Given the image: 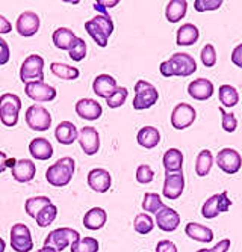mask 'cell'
I'll return each instance as SVG.
<instances>
[{"mask_svg": "<svg viewBox=\"0 0 242 252\" xmlns=\"http://www.w3.org/2000/svg\"><path fill=\"white\" fill-rule=\"evenodd\" d=\"M159 71L164 77H188L197 71V62L195 59L183 52H177L171 55L168 61H164L159 66Z\"/></svg>", "mask_w": 242, "mask_h": 252, "instance_id": "1", "label": "cell"}, {"mask_svg": "<svg viewBox=\"0 0 242 252\" xmlns=\"http://www.w3.org/2000/svg\"><path fill=\"white\" fill-rule=\"evenodd\" d=\"M114 20L109 14H99L85 23V31L99 47H106L114 33Z\"/></svg>", "mask_w": 242, "mask_h": 252, "instance_id": "2", "label": "cell"}, {"mask_svg": "<svg viewBox=\"0 0 242 252\" xmlns=\"http://www.w3.org/2000/svg\"><path fill=\"white\" fill-rule=\"evenodd\" d=\"M74 171H76L74 158L70 156H65V157H61L50 168H47L46 180L49 181V185L55 188H64L70 185V181L73 180V175H74Z\"/></svg>", "mask_w": 242, "mask_h": 252, "instance_id": "3", "label": "cell"}, {"mask_svg": "<svg viewBox=\"0 0 242 252\" xmlns=\"http://www.w3.org/2000/svg\"><path fill=\"white\" fill-rule=\"evenodd\" d=\"M135 98L132 101L135 110H147L153 107L159 100V93L155 85L147 80H138L135 83Z\"/></svg>", "mask_w": 242, "mask_h": 252, "instance_id": "4", "label": "cell"}, {"mask_svg": "<svg viewBox=\"0 0 242 252\" xmlns=\"http://www.w3.org/2000/svg\"><path fill=\"white\" fill-rule=\"evenodd\" d=\"M21 110V100L12 93H6L0 97V121L5 127H14L18 124V113Z\"/></svg>", "mask_w": 242, "mask_h": 252, "instance_id": "5", "label": "cell"}, {"mask_svg": "<svg viewBox=\"0 0 242 252\" xmlns=\"http://www.w3.org/2000/svg\"><path fill=\"white\" fill-rule=\"evenodd\" d=\"M79 239H80L79 231L73 230V228H56V230L47 234L44 245L53 248L56 252H61L67 246H71Z\"/></svg>", "mask_w": 242, "mask_h": 252, "instance_id": "6", "label": "cell"}, {"mask_svg": "<svg viewBox=\"0 0 242 252\" xmlns=\"http://www.w3.org/2000/svg\"><path fill=\"white\" fill-rule=\"evenodd\" d=\"M26 124L34 131H47L52 126V113L41 104H32L26 110Z\"/></svg>", "mask_w": 242, "mask_h": 252, "instance_id": "7", "label": "cell"}, {"mask_svg": "<svg viewBox=\"0 0 242 252\" xmlns=\"http://www.w3.org/2000/svg\"><path fill=\"white\" fill-rule=\"evenodd\" d=\"M20 79L25 83L35 80L44 82V58L39 55H29L20 66Z\"/></svg>", "mask_w": 242, "mask_h": 252, "instance_id": "8", "label": "cell"}, {"mask_svg": "<svg viewBox=\"0 0 242 252\" xmlns=\"http://www.w3.org/2000/svg\"><path fill=\"white\" fill-rule=\"evenodd\" d=\"M197 118V112L195 109L188 104V103H179L177 106H175L171 112V126L175 130H186L189 128L194 121Z\"/></svg>", "mask_w": 242, "mask_h": 252, "instance_id": "9", "label": "cell"}, {"mask_svg": "<svg viewBox=\"0 0 242 252\" xmlns=\"http://www.w3.org/2000/svg\"><path fill=\"white\" fill-rule=\"evenodd\" d=\"M230 205H232V201L227 196V192L213 195V196L207 198L205 201V204L202 205V216L206 219H213L218 215L229 212Z\"/></svg>", "mask_w": 242, "mask_h": 252, "instance_id": "10", "label": "cell"}, {"mask_svg": "<svg viewBox=\"0 0 242 252\" xmlns=\"http://www.w3.org/2000/svg\"><path fill=\"white\" fill-rule=\"evenodd\" d=\"M25 94L35 103H47L56 98V89L42 80H35L26 83Z\"/></svg>", "mask_w": 242, "mask_h": 252, "instance_id": "11", "label": "cell"}, {"mask_svg": "<svg viewBox=\"0 0 242 252\" xmlns=\"http://www.w3.org/2000/svg\"><path fill=\"white\" fill-rule=\"evenodd\" d=\"M215 162H216L219 169H221L223 172H226V174H229V175L236 174L241 169V166H242L241 154L236 150H233V148L219 150L216 157H215Z\"/></svg>", "mask_w": 242, "mask_h": 252, "instance_id": "12", "label": "cell"}, {"mask_svg": "<svg viewBox=\"0 0 242 252\" xmlns=\"http://www.w3.org/2000/svg\"><path fill=\"white\" fill-rule=\"evenodd\" d=\"M11 246L15 252H29L34 248L31 230L25 223H15L11 228Z\"/></svg>", "mask_w": 242, "mask_h": 252, "instance_id": "13", "label": "cell"}, {"mask_svg": "<svg viewBox=\"0 0 242 252\" xmlns=\"http://www.w3.org/2000/svg\"><path fill=\"white\" fill-rule=\"evenodd\" d=\"M41 28V20L39 15L34 11H25L20 14L15 23V31L20 36L23 38H31L38 33Z\"/></svg>", "mask_w": 242, "mask_h": 252, "instance_id": "14", "label": "cell"}, {"mask_svg": "<svg viewBox=\"0 0 242 252\" xmlns=\"http://www.w3.org/2000/svg\"><path fill=\"white\" fill-rule=\"evenodd\" d=\"M185 190V177L183 172H175V174H165L164 180V188L162 195L167 199H179Z\"/></svg>", "mask_w": 242, "mask_h": 252, "instance_id": "15", "label": "cell"}, {"mask_svg": "<svg viewBox=\"0 0 242 252\" xmlns=\"http://www.w3.org/2000/svg\"><path fill=\"white\" fill-rule=\"evenodd\" d=\"M155 223L158 225V228L161 231L165 233H173L179 228L180 225V215L177 213V210H174L171 207H165L161 209L156 215H155Z\"/></svg>", "mask_w": 242, "mask_h": 252, "instance_id": "16", "label": "cell"}, {"mask_svg": "<svg viewBox=\"0 0 242 252\" xmlns=\"http://www.w3.org/2000/svg\"><path fill=\"white\" fill-rule=\"evenodd\" d=\"M88 186L97 193H106L112 186V177L103 168H94L88 172Z\"/></svg>", "mask_w": 242, "mask_h": 252, "instance_id": "17", "label": "cell"}, {"mask_svg": "<svg viewBox=\"0 0 242 252\" xmlns=\"http://www.w3.org/2000/svg\"><path fill=\"white\" fill-rule=\"evenodd\" d=\"M79 144L85 154L94 156L100 148V136L94 127L86 126L79 131Z\"/></svg>", "mask_w": 242, "mask_h": 252, "instance_id": "18", "label": "cell"}, {"mask_svg": "<svg viewBox=\"0 0 242 252\" xmlns=\"http://www.w3.org/2000/svg\"><path fill=\"white\" fill-rule=\"evenodd\" d=\"M213 83L209 79H195L188 85V94L192 100L206 101L213 97Z\"/></svg>", "mask_w": 242, "mask_h": 252, "instance_id": "19", "label": "cell"}, {"mask_svg": "<svg viewBox=\"0 0 242 252\" xmlns=\"http://www.w3.org/2000/svg\"><path fill=\"white\" fill-rule=\"evenodd\" d=\"M76 113L86 121H96L102 117L103 109L99 101L91 98H82L76 103Z\"/></svg>", "mask_w": 242, "mask_h": 252, "instance_id": "20", "label": "cell"}, {"mask_svg": "<svg viewBox=\"0 0 242 252\" xmlns=\"http://www.w3.org/2000/svg\"><path fill=\"white\" fill-rule=\"evenodd\" d=\"M55 137L61 145H71L79 141V130L71 121H61L55 128Z\"/></svg>", "mask_w": 242, "mask_h": 252, "instance_id": "21", "label": "cell"}, {"mask_svg": "<svg viewBox=\"0 0 242 252\" xmlns=\"http://www.w3.org/2000/svg\"><path fill=\"white\" fill-rule=\"evenodd\" d=\"M117 88H118L117 80L109 74H100L93 82L94 94L100 98H104V100H107L109 97H111L117 91Z\"/></svg>", "mask_w": 242, "mask_h": 252, "instance_id": "22", "label": "cell"}, {"mask_svg": "<svg viewBox=\"0 0 242 252\" xmlns=\"http://www.w3.org/2000/svg\"><path fill=\"white\" fill-rule=\"evenodd\" d=\"M12 172V177L15 181L18 183H28V181H32L35 174H36V168H35V163L32 160H28V158H20L15 162V165L12 166L11 169Z\"/></svg>", "mask_w": 242, "mask_h": 252, "instance_id": "23", "label": "cell"}, {"mask_svg": "<svg viewBox=\"0 0 242 252\" xmlns=\"http://www.w3.org/2000/svg\"><path fill=\"white\" fill-rule=\"evenodd\" d=\"M29 153L35 160L46 162V160H50L53 156V147L46 137H35L29 144Z\"/></svg>", "mask_w": 242, "mask_h": 252, "instance_id": "24", "label": "cell"}, {"mask_svg": "<svg viewBox=\"0 0 242 252\" xmlns=\"http://www.w3.org/2000/svg\"><path fill=\"white\" fill-rule=\"evenodd\" d=\"M162 165L165 174L182 172L183 168V153L179 148H168L162 157Z\"/></svg>", "mask_w": 242, "mask_h": 252, "instance_id": "25", "label": "cell"}, {"mask_svg": "<svg viewBox=\"0 0 242 252\" xmlns=\"http://www.w3.org/2000/svg\"><path fill=\"white\" fill-rule=\"evenodd\" d=\"M107 222V213L104 209L93 207L90 209L83 216V226L90 231H97L103 228Z\"/></svg>", "mask_w": 242, "mask_h": 252, "instance_id": "26", "label": "cell"}, {"mask_svg": "<svg viewBox=\"0 0 242 252\" xmlns=\"http://www.w3.org/2000/svg\"><path fill=\"white\" fill-rule=\"evenodd\" d=\"M200 38V31L192 23H185L177 29V36H175V42L180 47H189L194 45Z\"/></svg>", "mask_w": 242, "mask_h": 252, "instance_id": "27", "label": "cell"}, {"mask_svg": "<svg viewBox=\"0 0 242 252\" xmlns=\"http://www.w3.org/2000/svg\"><path fill=\"white\" fill-rule=\"evenodd\" d=\"M185 233L189 239L195 242H202V243H212L213 242V231L209 226L197 223V222H189L185 226Z\"/></svg>", "mask_w": 242, "mask_h": 252, "instance_id": "28", "label": "cell"}, {"mask_svg": "<svg viewBox=\"0 0 242 252\" xmlns=\"http://www.w3.org/2000/svg\"><path fill=\"white\" fill-rule=\"evenodd\" d=\"M137 142L142 147V148H147V150H151V148H156L161 142V133L156 127L153 126H145L142 127L138 134H137Z\"/></svg>", "mask_w": 242, "mask_h": 252, "instance_id": "29", "label": "cell"}, {"mask_svg": "<svg viewBox=\"0 0 242 252\" xmlns=\"http://www.w3.org/2000/svg\"><path fill=\"white\" fill-rule=\"evenodd\" d=\"M76 38L77 36L74 35V32L70 28H58L52 35V42L56 49L69 52L71 49L73 42L76 41Z\"/></svg>", "mask_w": 242, "mask_h": 252, "instance_id": "30", "label": "cell"}, {"mask_svg": "<svg viewBox=\"0 0 242 252\" xmlns=\"http://www.w3.org/2000/svg\"><path fill=\"white\" fill-rule=\"evenodd\" d=\"M188 2L186 0H171L165 8V18L170 23H179L186 15Z\"/></svg>", "mask_w": 242, "mask_h": 252, "instance_id": "31", "label": "cell"}, {"mask_svg": "<svg viewBox=\"0 0 242 252\" xmlns=\"http://www.w3.org/2000/svg\"><path fill=\"white\" fill-rule=\"evenodd\" d=\"M213 166V154L210 150L205 148L202 150L199 154H197L195 158V172L199 177H206L210 174Z\"/></svg>", "mask_w": 242, "mask_h": 252, "instance_id": "32", "label": "cell"}, {"mask_svg": "<svg viewBox=\"0 0 242 252\" xmlns=\"http://www.w3.org/2000/svg\"><path fill=\"white\" fill-rule=\"evenodd\" d=\"M218 98L224 107H235L239 101V93L238 89L232 85H221L218 88Z\"/></svg>", "mask_w": 242, "mask_h": 252, "instance_id": "33", "label": "cell"}, {"mask_svg": "<svg viewBox=\"0 0 242 252\" xmlns=\"http://www.w3.org/2000/svg\"><path fill=\"white\" fill-rule=\"evenodd\" d=\"M50 71L53 76L64 79V80H77L80 76V71L76 66L67 65V63H61V62H53L50 65Z\"/></svg>", "mask_w": 242, "mask_h": 252, "instance_id": "34", "label": "cell"}, {"mask_svg": "<svg viewBox=\"0 0 242 252\" xmlns=\"http://www.w3.org/2000/svg\"><path fill=\"white\" fill-rule=\"evenodd\" d=\"M50 204H52V201L49 196H32V198L26 199V202H25V212L28 213V216L35 219L38 216V213Z\"/></svg>", "mask_w": 242, "mask_h": 252, "instance_id": "35", "label": "cell"}, {"mask_svg": "<svg viewBox=\"0 0 242 252\" xmlns=\"http://www.w3.org/2000/svg\"><path fill=\"white\" fill-rule=\"evenodd\" d=\"M134 228L138 234L147 236L153 231V228H155V220H153V218L148 213H139L134 219Z\"/></svg>", "mask_w": 242, "mask_h": 252, "instance_id": "36", "label": "cell"}, {"mask_svg": "<svg viewBox=\"0 0 242 252\" xmlns=\"http://www.w3.org/2000/svg\"><path fill=\"white\" fill-rule=\"evenodd\" d=\"M165 207V204L162 202V198L161 195L158 193H151V192H147L144 195V199H142V209L145 213H153V215H156L161 209Z\"/></svg>", "mask_w": 242, "mask_h": 252, "instance_id": "37", "label": "cell"}, {"mask_svg": "<svg viewBox=\"0 0 242 252\" xmlns=\"http://www.w3.org/2000/svg\"><path fill=\"white\" fill-rule=\"evenodd\" d=\"M56 216H58L56 205L55 204H50V205H47L46 209H42L38 213V216L35 218V220H36V225L39 228H47V226L52 225V222H55Z\"/></svg>", "mask_w": 242, "mask_h": 252, "instance_id": "38", "label": "cell"}, {"mask_svg": "<svg viewBox=\"0 0 242 252\" xmlns=\"http://www.w3.org/2000/svg\"><path fill=\"white\" fill-rule=\"evenodd\" d=\"M71 252H99L100 245L94 237H80L71 246Z\"/></svg>", "mask_w": 242, "mask_h": 252, "instance_id": "39", "label": "cell"}, {"mask_svg": "<svg viewBox=\"0 0 242 252\" xmlns=\"http://www.w3.org/2000/svg\"><path fill=\"white\" fill-rule=\"evenodd\" d=\"M127 95H129L127 88H124V86H118L115 93L106 100V104H107L109 107H111V109H118V107H121V106L126 103Z\"/></svg>", "mask_w": 242, "mask_h": 252, "instance_id": "40", "label": "cell"}, {"mask_svg": "<svg viewBox=\"0 0 242 252\" xmlns=\"http://www.w3.org/2000/svg\"><path fill=\"white\" fill-rule=\"evenodd\" d=\"M86 52H88V47H86V42L82 39V38H76V41L73 42L71 49L69 50V55L71 58V61L74 62H80L85 59L86 56Z\"/></svg>", "mask_w": 242, "mask_h": 252, "instance_id": "41", "label": "cell"}, {"mask_svg": "<svg viewBox=\"0 0 242 252\" xmlns=\"http://www.w3.org/2000/svg\"><path fill=\"white\" fill-rule=\"evenodd\" d=\"M219 112H221V126L223 130L226 133H233L238 127V120L235 117V113L232 112H226L224 107H219Z\"/></svg>", "mask_w": 242, "mask_h": 252, "instance_id": "42", "label": "cell"}, {"mask_svg": "<svg viewBox=\"0 0 242 252\" xmlns=\"http://www.w3.org/2000/svg\"><path fill=\"white\" fill-rule=\"evenodd\" d=\"M200 59H202V63L206 68H212V66L216 65V50H215V47L212 44H206L205 47L202 49Z\"/></svg>", "mask_w": 242, "mask_h": 252, "instance_id": "43", "label": "cell"}, {"mask_svg": "<svg viewBox=\"0 0 242 252\" xmlns=\"http://www.w3.org/2000/svg\"><path fill=\"white\" fill-rule=\"evenodd\" d=\"M223 0H195L194 9L197 12H207V11H216L223 6Z\"/></svg>", "mask_w": 242, "mask_h": 252, "instance_id": "44", "label": "cell"}, {"mask_svg": "<svg viewBox=\"0 0 242 252\" xmlns=\"http://www.w3.org/2000/svg\"><path fill=\"white\" fill-rule=\"evenodd\" d=\"M135 177L139 185H148V183H151L153 178H155V171H153L148 165H139L137 168Z\"/></svg>", "mask_w": 242, "mask_h": 252, "instance_id": "45", "label": "cell"}, {"mask_svg": "<svg viewBox=\"0 0 242 252\" xmlns=\"http://www.w3.org/2000/svg\"><path fill=\"white\" fill-rule=\"evenodd\" d=\"M120 3V0H97L94 3V9L99 11V14H107L106 9L115 8Z\"/></svg>", "mask_w": 242, "mask_h": 252, "instance_id": "46", "label": "cell"}, {"mask_svg": "<svg viewBox=\"0 0 242 252\" xmlns=\"http://www.w3.org/2000/svg\"><path fill=\"white\" fill-rule=\"evenodd\" d=\"M230 248V239H224L219 243H216L213 248H202L197 252H227Z\"/></svg>", "mask_w": 242, "mask_h": 252, "instance_id": "47", "label": "cell"}, {"mask_svg": "<svg viewBox=\"0 0 242 252\" xmlns=\"http://www.w3.org/2000/svg\"><path fill=\"white\" fill-rule=\"evenodd\" d=\"M9 58H11L9 45L3 38H0V65H6L9 62Z\"/></svg>", "mask_w": 242, "mask_h": 252, "instance_id": "48", "label": "cell"}, {"mask_svg": "<svg viewBox=\"0 0 242 252\" xmlns=\"http://www.w3.org/2000/svg\"><path fill=\"white\" fill-rule=\"evenodd\" d=\"M156 252H179L177 245L171 240H159L156 245Z\"/></svg>", "mask_w": 242, "mask_h": 252, "instance_id": "49", "label": "cell"}, {"mask_svg": "<svg viewBox=\"0 0 242 252\" xmlns=\"http://www.w3.org/2000/svg\"><path fill=\"white\" fill-rule=\"evenodd\" d=\"M230 58H232V62H233L238 68H242V42L238 44L236 47L233 49Z\"/></svg>", "mask_w": 242, "mask_h": 252, "instance_id": "50", "label": "cell"}, {"mask_svg": "<svg viewBox=\"0 0 242 252\" xmlns=\"http://www.w3.org/2000/svg\"><path fill=\"white\" fill-rule=\"evenodd\" d=\"M12 31V25H11V21L3 17V15H0V33L2 35H6V33H11Z\"/></svg>", "mask_w": 242, "mask_h": 252, "instance_id": "51", "label": "cell"}, {"mask_svg": "<svg viewBox=\"0 0 242 252\" xmlns=\"http://www.w3.org/2000/svg\"><path fill=\"white\" fill-rule=\"evenodd\" d=\"M9 165H15V163H11L9 162V158H8V156L3 153V151H0V174L2 172H5L6 171V168L9 166Z\"/></svg>", "mask_w": 242, "mask_h": 252, "instance_id": "52", "label": "cell"}, {"mask_svg": "<svg viewBox=\"0 0 242 252\" xmlns=\"http://www.w3.org/2000/svg\"><path fill=\"white\" fill-rule=\"evenodd\" d=\"M36 252H56V251H55L53 248H50V246H46V245H44V246H42L41 249H38Z\"/></svg>", "mask_w": 242, "mask_h": 252, "instance_id": "53", "label": "cell"}, {"mask_svg": "<svg viewBox=\"0 0 242 252\" xmlns=\"http://www.w3.org/2000/svg\"><path fill=\"white\" fill-rule=\"evenodd\" d=\"M5 248H6V243L2 237H0V252H5Z\"/></svg>", "mask_w": 242, "mask_h": 252, "instance_id": "54", "label": "cell"}]
</instances>
